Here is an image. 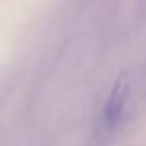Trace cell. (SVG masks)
<instances>
[{"instance_id": "obj_1", "label": "cell", "mask_w": 146, "mask_h": 146, "mask_svg": "<svg viewBox=\"0 0 146 146\" xmlns=\"http://www.w3.org/2000/svg\"><path fill=\"white\" fill-rule=\"evenodd\" d=\"M127 96H129V82L126 77H121L116 80L113 85L110 94L107 98L104 107V124L108 129H115L119 124V119L123 116L124 107L127 102Z\"/></svg>"}]
</instances>
